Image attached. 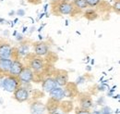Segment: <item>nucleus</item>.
<instances>
[{
	"label": "nucleus",
	"mask_w": 120,
	"mask_h": 114,
	"mask_svg": "<svg viewBox=\"0 0 120 114\" xmlns=\"http://www.w3.org/2000/svg\"><path fill=\"white\" fill-rule=\"evenodd\" d=\"M20 86V82L18 77L7 74V76H3L1 80L0 86L8 93H13L16 89Z\"/></svg>",
	"instance_id": "obj_1"
},
{
	"label": "nucleus",
	"mask_w": 120,
	"mask_h": 114,
	"mask_svg": "<svg viewBox=\"0 0 120 114\" xmlns=\"http://www.w3.org/2000/svg\"><path fill=\"white\" fill-rule=\"evenodd\" d=\"M75 8L71 2L67 1H60L56 6V10L61 15H71L74 13Z\"/></svg>",
	"instance_id": "obj_2"
},
{
	"label": "nucleus",
	"mask_w": 120,
	"mask_h": 114,
	"mask_svg": "<svg viewBox=\"0 0 120 114\" xmlns=\"http://www.w3.org/2000/svg\"><path fill=\"white\" fill-rule=\"evenodd\" d=\"M13 98L18 102L23 103V102H25V101H27V100L29 99L30 94H29V91L27 90V88L19 86L13 92Z\"/></svg>",
	"instance_id": "obj_3"
},
{
	"label": "nucleus",
	"mask_w": 120,
	"mask_h": 114,
	"mask_svg": "<svg viewBox=\"0 0 120 114\" xmlns=\"http://www.w3.org/2000/svg\"><path fill=\"white\" fill-rule=\"evenodd\" d=\"M20 84H30L34 79V72L29 67H24L18 76Z\"/></svg>",
	"instance_id": "obj_4"
},
{
	"label": "nucleus",
	"mask_w": 120,
	"mask_h": 114,
	"mask_svg": "<svg viewBox=\"0 0 120 114\" xmlns=\"http://www.w3.org/2000/svg\"><path fill=\"white\" fill-rule=\"evenodd\" d=\"M29 68H30L33 72H40L45 68V61L41 57H33L30 59Z\"/></svg>",
	"instance_id": "obj_5"
},
{
	"label": "nucleus",
	"mask_w": 120,
	"mask_h": 114,
	"mask_svg": "<svg viewBox=\"0 0 120 114\" xmlns=\"http://www.w3.org/2000/svg\"><path fill=\"white\" fill-rule=\"evenodd\" d=\"M14 54L13 47L7 42L0 43V58H11Z\"/></svg>",
	"instance_id": "obj_6"
},
{
	"label": "nucleus",
	"mask_w": 120,
	"mask_h": 114,
	"mask_svg": "<svg viewBox=\"0 0 120 114\" xmlns=\"http://www.w3.org/2000/svg\"><path fill=\"white\" fill-rule=\"evenodd\" d=\"M24 67H25V66L23 65V63H22L19 59L16 58V59H14V60H12V63H11L10 69H9V71H8V74L18 77V76H19V74L21 72V71L23 70V68H24Z\"/></svg>",
	"instance_id": "obj_7"
},
{
	"label": "nucleus",
	"mask_w": 120,
	"mask_h": 114,
	"mask_svg": "<svg viewBox=\"0 0 120 114\" xmlns=\"http://www.w3.org/2000/svg\"><path fill=\"white\" fill-rule=\"evenodd\" d=\"M57 86L63 87L66 86L68 83V74L66 71H58L56 72V76L54 77Z\"/></svg>",
	"instance_id": "obj_8"
},
{
	"label": "nucleus",
	"mask_w": 120,
	"mask_h": 114,
	"mask_svg": "<svg viewBox=\"0 0 120 114\" xmlns=\"http://www.w3.org/2000/svg\"><path fill=\"white\" fill-rule=\"evenodd\" d=\"M34 53L37 57H45L49 53V46L46 43L39 42L34 45Z\"/></svg>",
	"instance_id": "obj_9"
},
{
	"label": "nucleus",
	"mask_w": 120,
	"mask_h": 114,
	"mask_svg": "<svg viewBox=\"0 0 120 114\" xmlns=\"http://www.w3.org/2000/svg\"><path fill=\"white\" fill-rule=\"evenodd\" d=\"M49 95H50V98L51 99L58 101V102H60L61 100L64 99L66 98L65 90L63 89V87H60V86H56L52 91H50Z\"/></svg>",
	"instance_id": "obj_10"
},
{
	"label": "nucleus",
	"mask_w": 120,
	"mask_h": 114,
	"mask_svg": "<svg viewBox=\"0 0 120 114\" xmlns=\"http://www.w3.org/2000/svg\"><path fill=\"white\" fill-rule=\"evenodd\" d=\"M56 86H57V85H56L54 77H47L42 83V88L46 93H49L50 91H52Z\"/></svg>",
	"instance_id": "obj_11"
},
{
	"label": "nucleus",
	"mask_w": 120,
	"mask_h": 114,
	"mask_svg": "<svg viewBox=\"0 0 120 114\" xmlns=\"http://www.w3.org/2000/svg\"><path fill=\"white\" fill-rule=\"evenodd\" d=\"M11 63V58H0V75H5L8 73Z\"/></svg>",
	"instance_id": "obj_12"
},
{
	"label": "nucleus",
	"mask_w": 120,
	"mask_h": 114,
	"mask_svg": "<svg viewBox=\"0 0 120 114\" xmlns=\"http://www.w3.org/2000/svg\"><path fill=\"white\" fill-rule=\"evenodd\" d=\"M92 106H93V102H92V99L90 96L83 95L79 98V108L90 110Z\"/></svg>",
	"instance_id": "obj_13"
},
{
	"label": "nucleus",
	"mask_w": 120,
	"mask_h": 114,
	"mask_svg": "<svg viewBox=\"0 0 120 114\" xmlns=\"http://www.w3.org/2000/svg\"><path fill=\"white\" fill-rule=\"evenodd\" d=\"M46 108L45 105H44L41 102H34L30 105V112L31 114H44V112L45 111Z\"/></svg>",
	"instance_id": "obj_14"
},
{
	"label": "nucleus",
	"mask_w": 120,
	"mask_h": 114,
	"mask_svg": "<svg viewBox=\"0 0 120 114\" xmlns=\"http://www.w3.org/2000/svg\"><path fill=\"white\" fill-rule=\"evenodd\" d=\"M72 2H73L72 4L76 9L82 10V9H86L88 8V4H87L86 0H73Z\"/></svg>",
	"instance_id": "obj_15"
},
{
	"label": "nucleus",
	"mask_w": 120,
	"mask_h": 114,
	"mask_svg": "<svg viewBox=\"0 0 120 114\" xmlns=\"http://www.w3.org/2000/svg\"><path fill=\"white\" fill-rule=\"evenodd\" d=\"M18 52H19V54H20V55H26V54H28V52H29V47H28V45H22L18 49Z\"/></svg>",
	"instance_id": "obj_16"
},
{
	"label": "nucleus",
	"mask_w": 120,
	"mask_h": 114,
	"mask_svg": "<svg viewBox=\"0 0 120 114\" xmlns=\"http://www.w3.org/2000/svg\"><path fill=\"white\" fill-rule=\"evenodd\" d=\"M85 17L88 18L89 20H94V19H96L97 14H96V12H94L93 10H87V11L85 12Z\"/></svg>",
	"instance_id": "obj_17"
},
{
	"label": "nucleus",
	"mask_w": 120,
	"mask_h": 114,
	"mask_svg": "<svg viewBox=\"0 0 120 114\" xmlns=\"http://www.w3.org/2000/svg\"><path fill=\"white\" fill-rule=\"evenodd\" d=\"M75 114H91V112L90 111V110H86L82 108H76Z\"/></svg>",
	"instance_id": "obj_18"
},
{
	"label": "nucleus",
	"mask_w": 120,
	"mask_h": 114,
	"mask_svg": "<svg viewBox=\"0 0 120 114\" xmlns=\"http://www.w3.org/2000/svg\"><path fill=\"white\" fill-rule=\"evenodd\" d=\"M87 4H88V7L90 8H94L96 6H98L101 2V0H86Z\"/></svg>",
	"instance_id": "obj_19"
},
{
	"label": "nucleus",
	"mask_w": 120,
	"mask_h": 114,
	"mask_svg": "<svg viewBox=\"0 0 120 114\" xmlns=\"http://www.w3.org/2000/svg\"><path fill=\"white\" fill-rule=\"evenodd\" d=\"M114 8H115V10L117 12V13H119V10H120V2L117 0L116 3H115V5H114Z\"/></svg>",
	"instance_id": "obj_20"
},
{
	"label": "nucleus",
	"mask_w": 120,
	"mask_h": 114,
	"mask_svg": "<svg viewBox=\"0 0 120 114\" xmlns=\"http://www.w3.org/2000/svg\"><path fill=\"white\" fill-rule=\"evenodd\" d=\"M17 14L19 15V16H24L25 15V10H23V9H19L18 11H17Z\"/></svg>",
	"instance_id": "obj_21"
},
{
	"label": "nucleus",
	"mask_w": 120,
	"mask_h": 114,
	"mask_svg": "<svg viewBox=\"0 0 120 114\" xmlns=\"http://www.w3.org/2000/svg\"><path fill=\"white\" fill-rule=\"evenodd\" d=\"M83 82H84V78H83V77H79V78L77 79V83H76V84L79 85V84H82Z\"/></svg>",
	"instance_id": "obj_22"
},
{
	"label": "nucleus",
	"mask_w": 120,
	"mask_h": 114,
	"mask_svg": "<svg viewBox=\"0 0 120 114\" xmlns=\"http://www.w3.org/2000/svg\"><path fill=\"white\" fill-rule=\"evenodd\" d=\"M50 114H61V113H60V112H58V111H56H56H53V112H50Z\"/></svg>",
	"instance_id": "obj_23"
},
{
	"label": "nucleus",
	"mask_w": 120,
	"mask_h": 114,
	"mask_svg": "<svg viewBox=\"0 0 120 114\" xmlns=\"http://www.w3.org/2000/svg\"><path fill=\"white\" fill-rule=\"evenodd\" d=\"M62 1H67V2H72L73 0H62Z\"/></svg>",
	"instance_id": "obj_24"
}]
</instances>
